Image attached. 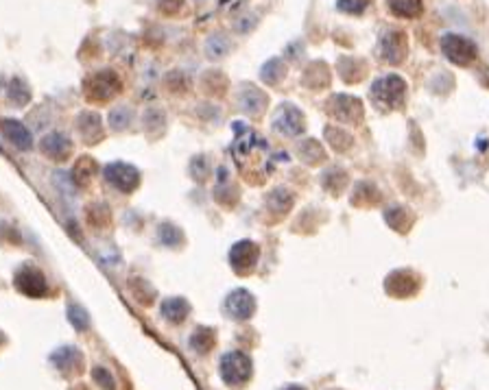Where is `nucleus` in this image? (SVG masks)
I'll use <instances>...</instances> for the list:
<instances>
[{"instance_id":"nucleus-1","label":"nucleus","mask_w":489,"mask_h":390,"mask_svg":"<svg viewBox=\"0 0 489 390\" xmlns=\"http://www.w3.org/2000/svg\"><path fill=\"white\" fill-rule=\"evenodd\" d=\"M369 98L374 102V107L380 112H396L404 105L406 98V83L402 76L398 74H384L382 79L374 81L369 90Z\"/></svg>"},{"instance_id":"nucleus-2","label":"nucleus","mask_w":489,"mask_h":390,"mask_svg":"<svg viewBox=\"0 0 489 390\" xmlns=\"http://www.w3.org/2000/svg\"><path fill=\"white\" fill-rule=\"evenodd\" d=\"M442 53L454 66H470L478 57V48L472 40L459 33H446L442 37Z\"/></svg>"},{"instance_id":"nucleus-3","label":"nucleus","mask_w":489,"mask_h":390,"mask_svg":"<svg viewBox=\"0 0 489 390\" xmlns=\"http://www.w3.org/2000/svg\"><path fill=\"white\" fill-rule=\"evenodd\" d=\"M221 377L229 386H243L251 377V360L241 351H229L221 358Z\"/></svg>"},{"instance_id":"nucleus-4","label":"nucleus","mask_w":489,"mask_h":390,"mask_svg":"<svg viewBox=\"0 0 489 390\" xmlns=\"http://www.w3.org/2000/svg\"><path fill=\"white\" fill-rule=\"evenodd\" d=\"M273 129L284 138H295L301 136L304 129H306V120L304 114L297 105H291V102H282V105L275 110L273 116Z\"/></svg>"},{"instance_id":"nucleus-5","label":"nucleus","mask_w":489,"mask_h":390,"mask_svg":"<svg viewBox=\"0 0 489 390\" xmlns=\"http://www.w3.org/2000/svg\"><path fill=\"white\" fill-rule=\"evenodd\" d=\"M328 114L339 122H358L363 116V102L350 94H334L328 102Z\"/></svg>"},{"instance_id":"nucleus-6","label":"nucleus","mask_w":489,"mask_h":390,"mask_svg":"<svg viewBox=\"0 0 489 390\" xmlns=\"http://www.w3.org/2000/svg\"><path fill=\"white\" fill-rule=\"evenodd\" d=\"M86 92H88V98H94V100H108L116 96L120 92L118 74L114 70H100L92 74L86 81Z\"/></svg>"},{"instance_id":"nucleus-7","label":"nucleus","mask_w":489,"mask_h":390,"mask_svg":"<svg viewBox=\"0 0 489 390\" xmlns=\"http://www.w3.org/2000/svg\"><path fill=\"white\" fill-rule=\"evenodd\" d=\"M105 179L110 181L112 186H116L122 192H134L140 184V175L134 166L122 164V162H114L105 168Z\"/></svg>"},{"instance_id":"nucleus-8","label":"nucleus","mask_w":489,"mask_h":390,"mask_svg":"<svg viewBox=\"0 0 489 390\" xmlns=\"http://www.w3.org/2000/svg\"><path fill=\"white\" fill-rule=\"evenodd\" d=\"M380 55L389 64H402L408 55V37L402 31H389L380 40Z\"/></svg>"},{"instance_id":"nucleus-9","label":"nucleus","mask_w":489,"mask_h":390,"mask_svg":"<svg viewBox=\"0 0 489 390\" xmlns=\"http://www.w3.org/2000/svg\"><path fill=\"white\" fill-rule=\"evenodd\" d=\"M225 312L236 321H247L253 317L255 312V299L251 297V292L238 288L234 292H229L225 299Z\"/></svg>"},{"instance_id":"nucleus-10","label":"nucleus","mask_w":489,"mask_h":390,"mask_svg":"<svg viewBox=\"0 0 489 390\" xmlns=\"http://www.w3.org/2000/svg\"><path fill=\"white\" fill-rule=\"evenodd\" d=\"M258 262V247L249 240H241L229 251V264L236 273H249Z\"/></svg>"},{"instance_id":"nucleus-11","label":"nucleus","mask_w":489,"mask_h":390,"mask_svg":"<svg viewBox=\"0 0 489 390\" xmlns=\"http://www.w3.org/2000/svg\"><path fill=\"white\" fill-rule=\"evenodd\" d=\"M418 277L410 273V271H396L387 277L384 281V288L391 297H410L413 292H418Z\"/></svg>"},{"instance_id":"nucleus-12","label":"nucleus","mask_w":489,"mask_h":390,"mask_svg":"<svg viewBox=\"0 0 489 390\" xmlns=\"http://www.w3.org/2000/svg\"><path fill=\"white\" fill-rule=\"evenodd\" d=\"M238 105L247 114H263L267 110V105H269V98H267V94L263 90L245 83V85H241Z\"/></svg>"},{"instance_id":"nucleus-13","label":"nucleus","mask_w":489,"mask_h":390,"mask_svg":"<svg viewBox=\"0 0 489 390\" xmlns=\"http://www.w3.org/2000/svg\"><path fill=\"white\" fill-rule=\"evenodd\" d=\"M16 283H18V288H20L22 292H27V295H31V297H40V295L46 292V283H44L42 273L35 271V268H31V266L22 268V271L18 273Z\"/></svg>"},{"instance_id":"nucleus-14","label":"nucleus","mask_w":489,"mask_h":390,"mask_svg":"<svg viewBox=\"0 0 489 390\" xmlns=\"http://www.w3.org/2000/svg\"><path fill=\"white\" fill-rule=\"evenodd\" d=\"M0 126H3L5 136L9 138V142H11L13 146H18V148H22V150H29V148L33 146V138H31V134H29V129L24 126L22 122L11 120V118H5L3 122H0Z\"/></svg>"},{"instance_id":"nucleus-15","label":"nucleus","mask_w":489,"mask_h":390,"mask_svg":"<svg viewBox=\"0 0 489 390\" xmlns=\"http://www.w3.org/2000/svg\"><path fill=\"white\" fill-rule=\"evenodd\" d=\"M387 5L391 9V13L400 16V18H420L424 11V3L422 0H387Z\"/></svg>"},{"instance_id":"nucleus-16","label":"nucleus","mask_w":489,"mask_h":390,"mask_svg":"<svg viewBox=\"0 0 489 390\" xmlns=\"http://www.w3.org/2000/svg\"><path fill=\"white\" fill-rule=\"evenodd\" d=\"M284 76H287V64L282 61L280 57L269 59V61L263 66V70H260V79H263L265 83H269V85L282 83V81H284Z\"/></svg>"},{"instance_id":"nucleus-17","label":"nucleus","mask_w":489,"mask_h":390,"mask_svg":"<svg viewBox=\"0 0 489 390\" xmlns=\"http://www.w3.org/2000/svg\"><path fill=\"white\" fill-rule=\"evenodd\" d=\"M190 312V305L184 299H166L162 303V317L171 323H182Z\"/></svg>"},{"instance_id":"nucleus-18","label":"nucleus","mask_w":489,"mask_h":390,"mask_svg":"<svg viewBox=\"0 0 489 390\" xmlns=\"http://www.w3.org/2000/svg\"><path fill=\"white\" fill-rule=\"evenodd\" d=\"M297 155H299V160L306 162V164H319L326 160V150L315 142V140H306V142H299L297 144Z\"/></svg>"},{"instance_id":"nucleus-19","label":"nucleus","mask_w":489,"mask_h":390,"mask_svg":"<svg viewBox=\"0 0 489 390\" xmlns=\"http://www.w3.org/2000/svg\"><path fill=\"white\" fill-rule=\"evenodd\" d=\"M68 146H70V144H68V140H66L62 134H50V136H46L44 142H42L44 153L50 155V158H55V160L66 158V155H68Z\"/></svg>"},{"instance_id":"nucleus-20","label":"nucleus","mask_w":489,"mask_h":390,"mask_svg":"<svg viewBox=\"0 0 489 390\" xmlns=\"http://www.w3.org/2000/svg\"><path fill=\"white\" fill-rule=\"evenodd\" d=\"M384 218H387L391 229H396L400 233H406L410 223H413V218H410V214L404 210V207H391V210L384 212Z\"/></svg>"},{"instance_id":"nucleus-21","label":"nucleus","mask_w":489,"mask_h":390,"mask_svg":"<svg viewBox=\"0 0 489 390\" xmlns=\"http://www.w3.org/2000/svg\"><path fill=\"white\" fill-rule=\"evenodd\" d=\"M291 205H293V196L284 188H277L269 194V207L277 214H287L291 210Z\"/></svg>"},{"instance_id":"nucleus-22","label":"nucleus","mask_w":489,"mask_h":390,"mask_svg":"<svg viewBox=\"0 0 489 390\" xmlns=\"http://www.w3.org/2000/svg\"><path fill=\"white\" fill-rule=\"evenodd\" d=\"M363 70H365V66H360V61L354 59V57H345V59L339 61V72H341V76L347 83H354L358 79H363V76H360V72H363Z\"/></svg>"},{"instance_id":"nucleus-23","label":"nucleus","mask_w":489,"mask_h":390,"mask_svg":"<svg viewBox=\"0 0 489 390\" xmlns=\"http://www.w3.org/2000/svg\"><path fill=\"white\" fill-rule=\"evenodd\" d=\"M212 345H214V331H212V329H203V327H199V329L192 333V338H190V347H192L195 351H199V353L210 351Z\"/></svg>"},{"instance_id":"nucleus-24","label":"nucleus","mask_w":489,"mask_h":390,"mask_svg":"<svg viewBox=\"0 0 489 390\" xmlns=\"http://www.w3.org/2000/svg\"><path fill=\"white\" fill-rule=\"evenodd\" d=\"M326 140L330 146H334L337 150H345L352 146V138L350 134H345L343 129H337V126H326Z\"/></svg>"},{"instance_id":"nucleus-25","label":"nucleus","mask_w":489,"mask_h":390,"mask_svg":"<svg viewBox=\"0 0 489 390\" xmlns=\"http://www.w3.org/2000/svg\"><path fill=\"white\" fill-rule=\"evenodd\" d=\"M205 53H208L212 59L225 57V55L229 53V40H227L225 35H221V33L212 35V37L208 40V44H205Z\"/></svg>"},{"instance_id":"nucleus-26","label":"nucleus","mask_w":489,"mask_h":390,"mask_svg":"<svg viewBox=\"0 0 489 390\" xmlns=\"http://www.w3.org/2000/svg\"><path fill=\"white\" fill-rule=\"evenodd\" d=\"M372 0H339L337 7L339 11L343 13H350V16H360V13H365V9L369 7Z\"/></svg>"},{"instance_id":"nucleus-27","label":"nucleus","mask_w":489,"mask_h":390,"mask_svg":"<svg viewBox=\"0 0 489 390\" xmlns=\"http://www.w3.org/2000/svg\"><path fill=\"white\" fill-rule=\"evenodd\" d=\"M130 122H132V110L130 107H116L110 114V124L114 129H125Z\"/></svg>"},{"instance_id":"nucleus-28","label":"nucleus","mask_w":489,"mask_h":390,"mask_svg":"<svg viewBox=\"0 0 489 390\" xmlns=\"http://www.w3.org/2000/svg\"><path fill=\"white\" fill-rule=\"evenodd\" d=\"M160 240L168 247H175L179 240H182V236H179V229H175L173 225H162L160 227Z\"/></svg>"},{"instance_id":"nucleus-29","label":"nucleus","mask_w":489,"mask_h":390,"mask_svg":"<svg viewBox=\"0 0 489 390\" xmlns=\"http://www.w3.org/2000/svg\"><path fill=\"white\" fill-rule=\"evenodd\" d=\"M70 319H72V323L79 327V329H86L88 327V314L86 312L81 309V307H76V305H72L70 307Z\"/></svg>"},{"instance_id":"nucleus-30","label":"nucleus","mask_w":489,"mask_h":390,"mask_svg":"<svg viewBox=\"0 0 489 390\" xmlns=\"http://www.w3.org/2000/svg\"><path fill=\"white\" fill-rule=\"evenodd\" d=\"M158 5L164 13H175L179 7H182V0H158Z\"/></svg>"},{"instance_id":"nucleus-31","label":"nucleus","mask_w":489,"mask_h":390,"mask_svg":"<svg viewBox=\"0 0 489 390\" xmlns=\"http://www.w3.org/2000/svg\"><path fill=\"white\" fill-rule=\"evenodd\" d=\"M284 390H306L304 386H299V384H293V386H287Z\"/></svg>"},{"instance_id":"nucleus-32","label":"nucleus","mask_w":489,"mask_h":390,"mask_svg":"<svg viewBox=\"0 0 489 390\" xmlns=\"http://www.w3.org/2000/svg\"><path fill=\"white\" fill-rule=\"evenodd\" d=\"M197 3H203V0H197Z\"/></svg>"}]
</instances>
